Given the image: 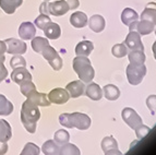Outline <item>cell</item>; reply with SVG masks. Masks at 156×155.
<instances>
[{"label":"cell","mask_w":156,"mask_h":155,"mask_svg":"<svg viewBox=\"0 0 156 155\" xmlns=\"http://www.w3.org/2000/svg\"><path fill=\"white\" fill-rule=\"evenodd\" d=\"M146 74V67L144 63L142 65H135L130 63L127 67V78L128 81L132 85H138L142 82L143 78Z\"/></svg>","instance_id":"cell-4"},{"label":"cell","mask_w":156,"mask_h":155,"mask_svg":"<svg viewBox=\"0 0 156 155\" xmlns=\"http://www.w3.org/2000/svg\"><path fill=\"white\" fill-rule=\"evenodd\" d=\"M152 49H153V54H154V58L156 59V41H154L153 46H152Z\"/></svg>","instance_id":"cell-46"},{"label":"cell","mask_w":156,"mask_h":155,"mask_svg":"<svg viewBox=\"0 0 156 155\" xmlns=\"http://www.w3.org/2000/svg\"><path fill=\"white\" fill-rule=\"evenodd\" d=\"M31 45L34 52H37V54H41L43 52V49L49 45V41H48V38H46V37L35 36L34 38H32Z\"/></svg>","instance_id":"cell-26"},{"label":"cell","mask_w":156,"mask_h":155,"mask_svg":"<svg viewBox=\"0 0 156 155\" xmlns=\"http://www.w3.org/2000/svg\"><path fill=\"white\" fill-rule=\"evenodd\" d=\"M128 57L130 63L142 65L145 61V55L142 50H131L130 52H128Z\"/></svg>","instance_id":"cell-29"},{"label":"cell","mask_w":156,"mask_h":155,"mask_svg":"<svg viewBox=\"0 0 156 155\" xmlns=\"http://www.w3.org/2000/svg\"><path fill=\"white\" fill-rule=\"evenodd\" d=\"M155 35H156V29H155Z\"/></svg>","instance_id":"cell-48"},{"label":"cell","mask_w":156,"mask_h":155,"mask_svg":"<svg viewBox=\"0 0 156 155\" xmlns=\"http://www.w3.org/2000/svg\"><path fill=\"white\" fill-rule=\"evenodd\" d=\"M59 122L66 128H76L79 130H86L91 126V118L82 113L61 114L59 116Z\"/></svg>","instance_id":"cell-2"},{"label":"cell","mask_w":156,"mask_h":155,"mask_svg":"<svg viewBox=\"0 0 156 155\" xmlns=\"http://www.w3.org/2000/svg\"><path fill=\"white\" fill-rule=\"evenodd\" d=\"M125 45L130 50H144V46L141 41V35L136 31H130L126 37Z\"/></svg>","instance_id":"cell-10"},{"label":"cell","mask_w":156,"mask_h":155,"mask_svg":"<svg viewBox=\"0 0 156 155\" xmlns=\"http://www.w3.org/2000/svg\"><path fill=\"white\" fill-rule=\"evenodd\" d=\"M36 35V27L31 22H23L19 27V36L23 41H29L35 37Z\"/></svg>","instance_id":"cell-12"},{"label":"cell","mask_w":156,"mask_h":155,"mask_svg":"<svg viewBox=\"0 0 156 155\" xmlns=\"http://www.w3.org/2000/svg\"><path fill=\"white\" fill-rule=\"evenodd\" d=\"M23 3V0H0V8L7 14H13Z\"/></svg>","instance_id":"cell-20"},{"label":"cell","mask_w":156,"mask_h":155,"mask_svg":"<svg viewBox=\"0 0 156 155\" xmlns=\"http://www.w3.org/2000/svg\"><path fill=\"white\" fill-rule=\"evenodd\" d=\"M87 24H89V27L95 33H101V32L104 31L105 29V19L101 16L98 14H94L90 18V20L87 21Z\"/></svg>","instance_id":"cell-17"},{"label":"cell","mask_w":156,"mask_h":155,"mask_svg":"<svg viewBox=\"0 0 156 155\" xmlns=\"http://www.w3.org/2000/svg\"><path fill=\"white\" fill-rule=\"evenodd\" d=\"M105 155H122V153L120 152L118 149H112V150L105 152Z\"/></svg>","instance_id":"cell-44"},{"label":"cell","mask_w":156,"mask_h":155,"mask_svg":"<svg viewBox=\"0 0 156 155\" xmlns=\"http://www.w3.org/2000/svg\"><path fill=\"white\" fill-rule=\"evenodd\" d=\"M69 5L66 2L65 0H58V1H52V2H48V14L55 16H65L66 13H68Z\"/></svg>","instance_id":"cell-11"},{"label":"cell","mask_w":156,"mask_h":155,"mask_svg":"<svg viewBox=\"0 0 156 155\" xmlns=\"http://www.w3.org/2000/svg\"><path fill=\"white\" fill-rule=\"evenodd\" d=\"M44 34L46 38L48 39H58L61 35V29H60L59 24L55 23V22H51L50 21L49 23H47L46 26L44 27Z\"/></svg>","instance_id":"cell-16"},{"label":"cell","mask_w":156,"mask_h":155,"mask_svg":"<svg viewBox=\"0 0 156 155\" xmlns=\"http://www.w3.org/2000/svg\"><path fill=\"white\" fill-rule=\"evenodd\" d=\"M84 94L91 99H93V101H99L103 97V91H101V86L94 82L89 83V85L85 88Z\"/></svg>","instance_id":"cell-18"},{"label":"cell","mask_w":156,"mask_h":155,"mask_svg":"<svg viewBox=\"0 0 156 155\" xmlns=\"http://www.w3.org/2000/svg\"><path fill=\"white\" fill-rule=\"evenodd\" d=\"M69 140H70V135L67 130L60 129L56 131L55 135H54V141L59 145L66 144V143L69 142Z\"/></svg>","instance_id":"cell-30"},{"label":"cell","mask_w":156,"mask_h":155,"mask_svg":"<svg viewBox=\"0 0 156 155\" xmlns=\"http://www.w3.org/2000/svg\"><path fill=\"white\" fill-rule=\"evenodd\" d=\"M26 97H27V99H29L30 102H32V103L37 105V106L48 107L50 104H51L49 102V99H48V97H47L46 94L39 93V92H37L36 90L32 91L31 93L26 96Z\"/></svg>","instance_id":"cell-15"},{"label":"cell","mask_w":156,"mask_h":155,"mask_svg":"<svg viewBox=\"0 0 156 155\" xmlns=\"http://www.w3.org/2000/svg\"><path fill=\"white\" fill-rule=\"evenodd\" d=\"M146 105L147 108L151 110L152 115L156 113V95H150L146 99Z\"/></svg>","instance_id":"cell-39"},{"label":"cell","mask_w":156,"mask_h":155,"mask_svg":"<svg viewBox=\"0 0 156 155\" xmlns=\"http://www.w3.org/2000/svg\"><path fill=\"white\" fill-rule=\"evenodd\" d=\"M44 1H50V0H44Z\"/></svg>","instance_id":"cell-47"},{"label":"cell","mask_w":156,"mask_h":155,"mask_svg":"<svg viewBox=\"0 0 156 155\" xmlns=\"http://www.w3.org/2000/svg\"><path fill=\"white\" fill-rule=\"evenodd\" d=\"M101 149L104 152L112 150V149H118V143L116 141V139H114L112 137H106L103 139L101 141Z\"/></svg>","instance_id":"cell-32"},{"label":"cell","mask_w":156,"mask_h":155,"mask_svg":"<svg viewBox=\"0 0 156 155\" xmlns=\"http://www.w3.org/2000/svg\"><path fill=\"white\" fill-rule=\"evenodd\" d=\"M65 1L68 3L70 10H76V8H79V5H80V1L79 0H65Z\"/></svg>","instance_id":"cell-42"},{"label":"cell","mask_w":156,"mask_h":155,"mask_svg":"<svg viewBox=\"0 0 156 155\" xmlns=\"http://www.w3.org/2000/svg\"><path fill=\"white\" fill-rule=\"evenodd\" d=\"M10 66L12 69H16V68H25L26 61L22 57V55H13V57L10 60Z\"/></svg>","instance_id":"cell-34"},{"label":"cell","mask_w":156,"mask_h":155,"mask_svg":"<svg viewBox=\"0 0 156 155\" xmlns=\"http://www.w3.org/2000/svg\"><path fill=\"white\" fill-rule=\"evenodd\" d=\"M94 49V45L91 41H82L76 46V56H90Z\"/></svg>","instance_id":"cell-21"},{"label":"cell","mask_w":156,"mask_h":155,"mask_svg":"<svg viewBox=\"0 0 156 155\" xmlns=\"http://www.w3.org/2000/svg\"><path fill=\"white\" fill-rule=\"evenodd\" d=\"M112 52L116 58H122L128 55V48L127 46L123 44H116L112 48Z\"/></svg>","instance_id":"cell-33"},{"label":"cell","mask_w":156,"mask_h":155,"mask_svg":"<svg viewBox=\"0 0 156 155\" xmlns=\"http://www.w3.org/2000/svg\"><path fill=\"white\" fill-rule=\"evenodd\" d=\"M130 31H136L140 35H148L155 30V24L152 23L148 20H142L141 21H134L129 25Z\"/></svg>","instance_id":"cell-7"},{"label":"cell","mask_w":156,"mask_h":155,"mask_svg":"<svg viewBox=\"0 0 156 155\" xmlns=\"http://www.w3.org/2000/svg\"><path fill=\"white\" fill-rule=\"evenodd\" d=\"M11 79L13 82H16V84L20 85L21 83L25 82V81H31L32 74L26 68H16L11 72Z\"/></svg>","instance_id":"cell-13"},{"label":"cell","mask_w":156,"mask_h":155,"mask_svg":"<svg viewBox=\"0 0 156 155\" xmlns=\"http://www.w3.org/2000/svg\"><path fill=\"white\" fill-rule=\"evenodd\" d=\"M138 19H139L138 13L131 8H126L122 11V13H121V21H122V23L125 25L129 26L132 22L136 21Z\"/></svg>","instance_id":"cell-27"},{"label":"cell","mask_w":156,"mask_h":155,"mask_svg":"<svg viewBox=\"0 0 156 155\" xmlns=\"http://www.w3.org/2000/svg\"><path fill=\"white\" fill-rule=\"evenodd\" d=\"M20 90H21V93L23 94L24 96H27L32 91L36 90V88H35V84H34L31 80V81H25V82L21 83V84H20Z\"/></svg>","instance_id":"cell-37"},{"label":"cell","mask_w":156,"mask_h":155,"mask_svg":"<svg viewBox=\"0 0 156 155\" xmlns=\"http://www.w3.org/2000/svg\"><path fill=\"white\" fill-rule=\"evenodd\" d=\"M47 97H48L50 103L57 104V105H62V104H66L69 101L70 95H69V93H68V91L66 88H57L50 91Z\"/></svg>","instance_id":"cell-9"},{"label":"cell","mask_w":156,"mask_h":155,"mask_svg":"<svg viewBox=\"0 0 156 155\" xmlns=\"http://www.w3.org/2000/svg\"><path fill=\"white\" fill-rule=\"evenodd\" d=\"M41 118V111L38 106L26 99L22 105L21 113H20V119L24 128L30 133H35L36 131V124Z\"/></svg>","instance_id":"cell-1"},{"label":"cell","mask_w":156,"mask_h":155,"mask_svg":"<svg viewBox=\"0 0 156 155\" xmlns=\"http://www.w3.org/2000/svg\"><path fill=\"white\" fill-rule=\"evenodd\" d=\"M39 13H41V14H47V16H49V14H48V1H44L42 5H39Z\"/></svg>","instance_id":"cell-43"},{"label":"cell","mask_w":156,"mask_h":155,"mask_svg":"<svg viewBox=\"0 0 156 155\" xmlns=\"http://www.w3.org/2000/svg\"><path fill=\"white\" fill-rule=\"evenodd\" d=\"M8 77V70L5 67L3 61H0V83L3 80H5V78Z\"/></svg>","instance_id":"cell-40"},{"label":"cell","mask_w":156,"mask_h":155,"mask_svg":"<svg viewBox=\"0 0 156 155\" xmlns=\"http://www.w3.org/2000/svg\"><path fill=\"white\" fill-rule=\"evenodd\" d=\"M51 19L49 18V16H47V14H39L35 21H34V24L38 27L39 30H44V27L46 26L47 23H49Z\"/></svg>","instance_id":"cell-36"},{"label":"cell","mask_w":156,"mask_h":155,"mask_svg":"<svg viewBox=\"0 0 156 155\" xmlns=\"http://www.w3.org/2000/svg\"><path fill=\"white\" fill-rule=\"evenodd\" d=\"M141 19L151 21L152 23H154L156 25V3L155 2H150L145 5V9L143 10L142 14H141Z\"/></svg>","instance_id":"cell-23"},{"label":"cell","mask_w":156,"mask_h":155,"mask_svg":"<svg viewBox=\"0 0 156 155\" xmlns=\"http://www.w3.org/2000/svg\"><path fill=\"white\" fill-rule=\"evenodd\" d=\"M12 137V130L11 126L8 121H5V119L0 120V142L7 143Z\"/></svg>","instance_id":"cell-22"},{"label":"cell","mask_w":156,"mask_h":155,"mask_svg":"<svg viewBox=\"0 0 156 155\" xmlns=\"http://www.w3.org/2000/svg\"><path fill=\"white\" fill-rule=\"evenodd\" d=\"M70 23L73 27L82 29L87 24V16L84 12H81V11L73 12L70 16Z\"/></svg>","instance_id":"cell-19"},{"label":"cell","mask_w":156,"mask_h":155,"mask_svg":"<svg viewBox=\"0 0 156 155\" xmlns=\"http://www.w3.org/2000/svg\"><path fill=\"white\" fill-rule=\"evenodd\" d=\"M41 54L43 55V57L48 61L50 67L55 70V71L61 70V68H62V59H61V57L59 56L58 52L54 47L48 45V46H46L43 49V52H41Z\"/></svg>","instance_id":"cell-5"},{"label":"cell","mask_w":156,"mask_h":155,"mask_svg":"<svg viewBox=\"0 0 156 155\" xmlns=\"http://www.w3.org/2000/svg\"><path fill=\"white\" fill-rule=\"evenodd\" d=\"M5 43L7 46L5 52H8L10 55H23L25 54L26 49H27L25 43L18 38H7Z\"/></svg>","instance_id":"cell-6"},{"label":"cell","mask_w":156,"mask_h":155,"mask_svg":"<svg viewBox=\"0 0 156 155\" xmlns=\"http://www.w3.org/2000/svg\"><path fill=\"white\" fill-rule=\"evenodd\" d=\"M7 50V46H5V41H0V61H3L5 62V52Z\"/></svg>","instance_id":"cell-41"},{"label":"cell","mask_w":156,"mask_h":155,"mask_svg":"<svg viewBox=\"0 0 156 155\" xmlns=\"http://www.w3.org/2000/svg\"><path fill=\"white\" fill-rule=\"evenodd\" d=\"M134 131H135L136 137H138L139 139H142V138L146 137V135L151 131V129H150L147 126H144V124H140V126L136 127V128L134 129Z\"/></svg>","instance_id":"cell-38"},{"label":"cell","mask_w":156,"mask_h":155,"mask_svg":"<svg viewBox=\"0 0 156 155\" xmlns=\"http://www.w3.org/2000/svg\"><path fill=\"white\" fill-rule=\"evenodd\" d=\"M60 155H81V152L76 145L66 143L60 146Z\"/></svg>","instance_id":"cell-31"},{"label":"cell","mask_w":156,"mask_h":155,"mask_svg":"<svg viewBox=\"0 0 156 155\" xmlns=\"http://www.w3.org/2000/svg\"><path fill=\"white\" fill-rule=\"evenodd\" d=\"M121 115H122L123 121L130 127L131 129L134 130L138 126L142 124V119H141V117L139 116L138 113L134 109L127 107V108H125L122 110Z\"/></svg>","instance_id":"cell-8"},{"label":"cell","mask_w":156,"mask_h":155,"mask_svg":"<svg viewBox=\"0 0 156 155\" xmlns=\"http://www.w3.org/2000/svg\"><path fill=\"white\" fill-rule=\"evenodd\" d=\"M72 67L82 82L87 84L92 82L95 75V71L89 58L85 56H76L72 61Z\"/></svg>","instance_id":"cell-3"},{"label":"cell","mask_w":156,"mask_h":155,"mask_svg":"<svg viewBox=\"0 0 156 155\" xmlns=\"http://www.w3.org/2000/svg\"><path fill=\"white\" fill-rule=\"evenodd\" d=\"M13 111V105L5 95L0 94V116H9Z\"/></svg>","instance_id":"cell-28"},{"label":"cell","mask_w":156,"mask_h":155,"mask_svg":"<svg viewBox=\"0 0 156 155\" xmlns=\"http://www.w3.org/2000/svg\"><path fill=\"white\" fill-rule=\"evenodd\" d=\"M103 93L108 101H116L120 96V91L114 84H107L103 88Z\"/></svg>","instance_id":"cell-25"},{"label":"cell","mask_w":156,"mask_h":155,"mask_svg":"<svg viewBox=\"0 0 156 155\" xmlns=\"http://www.w3.org/2000/svg\"><path fill=\"white\" fill-rule=\"evenodd\" d=\"M66 90L68 91V93H69V95L71 97L76 98L84 94V92H85V85H84V83L81 80L72 81L69 84H67Z\"/></svg>","instance_id":"cell-14"},{"label":"cell","mask_w":156,"mask_h":155,"mask_svg":"<svg viewBox=\"0 0 156 155\" xmlns=\"http://www.w3.org/2000/svg\"><path fill=\"white\" fill-rule=\"evenodd\" d=\"M39 151L41 150H39V147L36 144L29 142L25 144L23 151H22L20 155H39Z\"/></svg>","instance_id":"cell-35"},{"label":"cell","mask_w":156,"mask_h":155,"mask_svg":"<svg viewBox=\"0 0 156 155\" xmlns=\"http://www.w3.org/2000/svg\"><path fill=\"white\" fill-rule=\"evenodd\" d=\"M42 151L45 155H60V146L54 140H48L43 144Z\"/></svg>","instance_id":"cell-24"},{"label":"cell","mask_w":156,"mask_h":155,"mask_svg":"<svg viewBox=\"0 0 156 155\" xmlns=\"http://www.w3.org/2000/svg\"><path fill=\"white\" fill-rule=\"evenodd\" d=\"M8 151V145L7 143H1L0 142V155H5Z\"/></svg>","instance_id":"cell-45"}]
</instances>
